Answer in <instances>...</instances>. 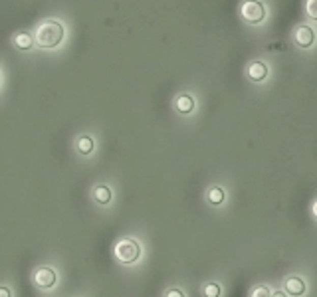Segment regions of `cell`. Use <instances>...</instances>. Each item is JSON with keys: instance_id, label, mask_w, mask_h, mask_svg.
<instances>
[{"instance_id": "obj_1", "label": "cell", "mask_w": 317, "mask_h": 297, "mask_svg": "<svg viewBox=\"0 0 317 297\" xmlns=\"http://www.w3.org/2000/svg\"><path fill=\"white\" fill-rule=\"evenodd\" d=\"M66 38V28L60 20H44L40 22L34 32V44L42 50H54Z\"/></svg>"}, {"instance_id": "obj_12", "label": "cell", "mask_w": 317, "mask_h": 297, "mask_svg": "<svg viewBox=\"0 0 317 297\" xmlns=\"http://www.w3.org/2000/svg\"><path fill=\"white\" fill-rule=\"evenodd\" d=\"M206 200H208L212 206H220L224 200H226V192H224V188H220V186H212V188L206 192Z\"/></svg>"}, {"instance_id": "obj_6", "label": "cell", "mask_w": 317, "mask_h": 297, "mask_svg": "<svg viewBox=\"0 0 317 297\" xmlns=\"http://www.w3.org/2000/svg\"><path fill=\"white\" fill-rule=\"evenodd\" d=\"M283 291L294 297L305 295V281L299 278V276H290V278L283 281Z\"/></svg>"}, {"instance_id": "obj_13", "label": "cell", "mask_w": 317, "mask_h": 297, "mask_svg": "<svg viewBox=\"0 0 317 297\" xmlns=\"http://www.w3.org/2000/svg\"><path fill=\"white\" fill-rule=\"evenodd\" d=\"M203 295L205 297H220L222 295V289H220V285L218 283H206L205 287H203Z\"/></svg>"}, {"instance_id": "obj_17", "label": "cell", "mask_w": 317, "mask_h": 297, "mask_svg": "<svg viewBox=\"0 0 317 297\" xmlns=\"http://www.w3.org/2000/svg\"><path fill=\"white\" fill-rule=\"evenodd\" d=\"M0 297H12V291L8 285H0Z\"/></svg>"}, {"instance_id": "obj_9", "label": "cell", "mask_w": 317, "mask_h": 297, "mask_svg": "<svg viewBox=\"0 0 317 297\" xmlns=\"http://www.w3.org/2000/svg\"><path fill=\"white\" fill-rule=\"evenodd\" d=\"M268 75V66L264 62H254L248 66V77L252 81H264Z\"/></svg>"}, {"instance_id": "obj_2", "label": "cell", "mask_w": 317, "mask_h": 297, "mask_svg": "<svg viewBox=\"0 0 317 297\" xmlns=\"http://www.w3.org/2000/svg\"><path fill=\"white\" fill-rule=\"evenodd\" d=\"M115 260L123 265H133L141 258V244L135 238H121L115 244Z\"/></svg>"}, {"instance_id": "obj_16", "label": "cell", "mask_w": 317, "mask_h": 297, "mask_svg": "<svg viewBox=\"0 0 317 297\" xmlns=\"http://www.w3.org/2000/svg\"><path fill=\"white\" fill-rule=\"evenodd\" d=\"M165 297H185V293L181 291V289H177V287H172V289H168Z\"/></svg>"}, {"instance_id": "obj_14", "label": "cell", "mask_w": 317, "mask_h": 297, "mask_svg": "<svg viewBox=\"0 0 317 297\" xmlns=\"http://www.w3.org/2000/svg\"><path fill=\"white\" fill-rule=\"evenodd\" d=\"M250 297H272V289H270L266 283H260V285H256V287L252 289Z\"/></svg>"}, {"instance_id": "obj_8", "label": "cell", "mask_w": 317, "mask_h": 297, "mask_svg": "<svg viewBox=\"0 0 317 297\" xmlns=\"http://www.w3.org/2000/svg\"><path fill=\"white\" fill-rule=\"evenodd\" d=\"M94 148H95V143L90 135H81V137H77V141H75V151H77V155H81V157H90V155L94 153Z\"/></svg>"}, {"instance_id": "obj_19", "label": "cell", "mask_w": 317, "mask_h": 297, "mask_svg": "<svg viewBox=\"0 0 317 297\" xmlns=\"http://www.w3.org/2000/svg\"><path fill=\"white\" fill-rule=\"evenodd\" d=\"M272 297H287L285 291H272Z\"/></svg>"}, {"instance_id": "obj_5", "label": "cell", "mask_w": 317, "mask_h": 297, "mask_svg": "<svg viewBox=\"0 0 317 297\" xmlns=\"http://www.w3.org/2000/svg\"><path fill=\"white\" fill-rule=\"evenodd\" d=\"M294 38H296V44L299 48H311L315 42V32L311 26H298L294 32Z\"/></svg>"}, {"instance_id": "obj_10", "label": "cell", "mask_w": 317, "mask_h": 297, "mask_svg": "<svg viewBox=\"0 0 317 297\" xmlns=\"http://www.w3.org/2000/svg\"><path fill=\"white\" fill-rule=\"evenodd\" d=\"M175 107H177L179 113L188 115V113H192V109H194V99H192L188 93H181V95L175 99Z\"/></svg>"}, {"instance_id": "obj_7", "label": "cell", "mask_w": 317, "mask_h": 297, "mask_svg": "<svg viewBox=\"0 0 317 297\" xmlns=\"http://www.w3.org/2000/svg\"><path fill=\"white\" fill-rule=\"evenodd\" d=\"M92 196H94V200L99 206H107L109 202H111L113 192H111V188H109L107 185H97L94 188V192H92Z\"/></svg>"}, {"instance_id": "obj_11", "label": "cell", "mask_w": 317, "mask_h": 297, "mask_svg": "<svg viewBox=\"0 0 317 297\" xmlns=\"http://www.w3.org/2000/svg\"><path fill=\"white\" fill-rule=\"evenodd\" d=\"M12 40H14V46H16L18 50L28 52V50H32V48H34V36H32V34H28V32H16Z\"/></svg>"}, {"instance_id": "obj_15", "label": "cell", "mask_w": 317, "mask_h": 297, "mask_svg": "<svg viewBox=\"0 0 317 297\" xmlns=\"http://www.w3.org/2000/svg\"><path fill=\"white\" fill-rule=\"evenodd\" d=\"M305 14L307 18L317 22V0H305Z\"/></svg>"}, {"instance_id": "obj_3", "label": "cell", "mask_w": 317, "mask_h": 297, "mask_svg": "<svg viewBox=\"0 0 317 297\" xmlns=\"http://www.w3.org/2000/svg\"><path fill=\"white\" fill-rule=\"evenodd\" d=\"M240 14L248 24H260L266 18V6L260 0H246L240 8Z\"/></svg>"}, {"instance_id": "obj_18", "label": "cell", "mask_w": 317, "mask_h": 297, "mask_svg": "<svg viewBox=\"0 0 317 297\" xmlns=\"http://www.w3.org/2000/svg\"><path fill=\"white\" fill-rule=\"evenodd\" d=\"M311 214H313V218L317 220V198L313 200V204H311Z\"/></svg>"}, {"instance_id": "obj_4", "label": "cell", "mask_w": 317, "mask_h": 297, "mask_svg": "<svg viewBox=\"0 0 317 297\" xmlns=\"http://www.w3.org/2000/svg\"><path fill=\"white\" fill-rule=\"evenodd\" d=\"M32 281L38 289H52L57 283V274L54 268H48V265H42L38 268L36 272L32 274Z\"/></svg>"}]
</instances>
